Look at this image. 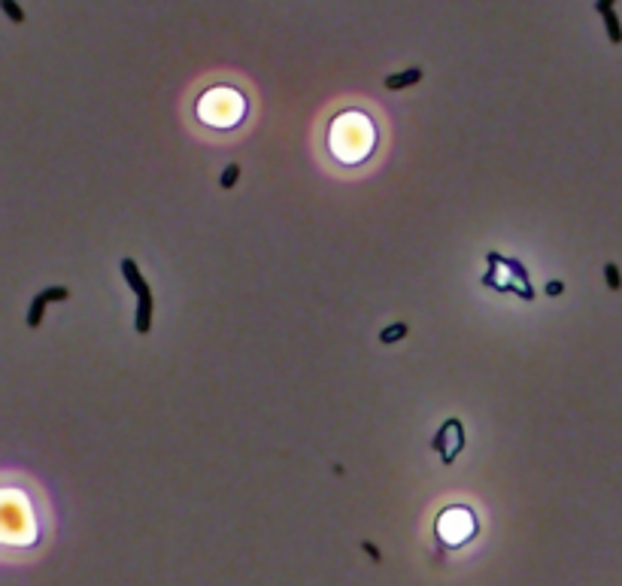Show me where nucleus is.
<instances>
[{
  "label": "nucleus",
  "instance_id": "0eeeda50",
  "mask_svg": "<svg viewBox=\"0 0 622 586\" xmlns=\"http://www.w3.org/2000/svg\"><path fill=\"white\" fill-rule=\"evenodd\" d=\"M407 331H410V325L407 322H395V325H389V328H383V335H380V340L383 343H397L401 337H407Z\"/></svg>",
  "mask_w": 622,
  "mask_h": 586
},
{
  "label": "nucleus",
  "instance_id": "6e6552de",
  "mask_svg": "<svg viewBox=\"0 0 622 586\" xmlns=\"http://www.w3.org/2000/svg\"><path fill=\"white\" fill-rule=\"evenodd\" d=\"M240 174H243L240 165H228L225 170H222V177H219V189H234V186H237V179H240Z\"/></svg>",
  "mask_w": 622,
  "mask_h": 586
},
{
  "label": "nucleus",
  "instance_id": "20e7f679",
  "mask_svg": "<svg viewBox=\"0 0 622 586\" xmlns=\"http://www.w3.org/2000/svg\"><path fill=\"white\" fill-rule=\"evenodd\" d=\"M70 298V289L67 286H49V289H43L40 295L30 301V310H28V325L30 328H37L40 322H43V316H46V310H49V304H55V301H67Z\"/></svg>",
  "mask_w": 622,
  "mask_h": 586
},
{
  "label": "nucleus",
  "instance_id": "9b49d317",
  "mask_svg": "<svg viewBox=\"0 0 622 586\" xmlns=\"http://www.w3.org/2000/svg\"><path fill=\"white\" fill-rule=\"evenodd\" d=\"M562 292H565V282H558V280L546 282V295H553V298H556V295H562Z\"/></svg>",
  "mask_w": 622,
  "mask_h": 586
},
{
  "label": "nucleus",
  "instance_id": "f03ea898",
  "mask_svg": "<svg viewBox=\"0 0 622 586\" xmlns=\"http://www.w3.org/2000/svg\"><path fill=\"white\" fill-rule=\"evenodd\" d=\"M119 268H121V277L128 280V286L134 289V295H137V319H134V328H137V335L146 337L149 331H152V313H155V304H152V289H149L146 277L140 274V268H137L134 258H121Z\"/></svg>",
  "mask_w": 622,
  "mask_h": 586
},
{
  "label": "nucleus",
  "instance_id": "423d86ee",
  "mask_svg": "<svg viewBox=\"0 0 622 586\" xmlns=\"http://www.w3.org/2000/svg\"><path fill=\"white\" fill-rule=\"evenodd\" d=\"M601 18H604V25H607L610 43H622V28H619V18H616L614 9H601Z\"/></svg>",
  "mask_w": 622,
  "mask_h": 586
},
{
  "label": "nucleus",
  "instance_id": "9d476101",
  "mask_svg": "<svg viewBox=\"0 0 622 586\" xmlns=\"http://www.w3.org/2000/svg\"><path fill=\"white\" fill-rule=\"evenodd\" d=\"M4 9L9 13V18H13V22H25V13H18L16 0H4Z\"/></svg>",
  "mask_w": 622,
  "mask_h": 586
},
{
  "label": "nucleus",
  "instance_id": "39448f33",
  "mask_svg": "<svg viewBox=\"0 0 622 586\" xmlns=\"http://www.w3.org/2000/svg\"><path fill=\"white\" fill-rule=\"evenodd\" d=\"M419 79H422V70H419V67H410V70H401V73L385 76L383 85L389 88V92H401V88H407V85H416Z\"/></svg>",
  "mask_w": 622,
  "mask_h": 586
},
{
  "label": "nucleus",
  "instance_id": "7ed1b4c3",
  "mask_svg": "<svg viewBox=\"0 0 622 586\" xmlns=\"http://www.w3.org/2000/svg\"><path fill=\"white\" fill-rule=\"evenodd\" d=\"M431 447L437 450V456L443 459V465H453L465 447V426L458 419H446L443 429L437 431V438L431 441Z\"/></svg>",
  "mask_w": 622,
  "mask_h": 586
},
{
  "label": "nucleus",
  "instance_id": "f257e3e1",
  "mask_svg": "<svg viewBox=\"0 0 622 586\" xmlns=\"http://www.w3.org/2000/svg\"><path fill=\"white\" fill-rule=\"evenodd\" d=\"M486 261H489V270L483 277V286L495 289V292H513V295H519L522 301L534 298V289H532V282H528L525 268L519 265L516 258H504V256H498V252H489Z\"/></svg>",
  "mask_w": 622,
  "mask_h": 586
},
{
  "label": "nucleus",
  "instance_id": "1a4fd4ad",
  "mask_svg": "<svg viewBox=\"0 0 622 586\" xmlns=\"http://www.w3.org/2000/svg\"><path fill=\"white\" fill-rule=\"evenodd\" d=\"M604 280H607V289H610V292H619V289H622V277H619V268L614 265V261H607V265H604Z\"/></svg>",
  "mask_w": 622,
  "mask_h": 586
}]
</instances>
